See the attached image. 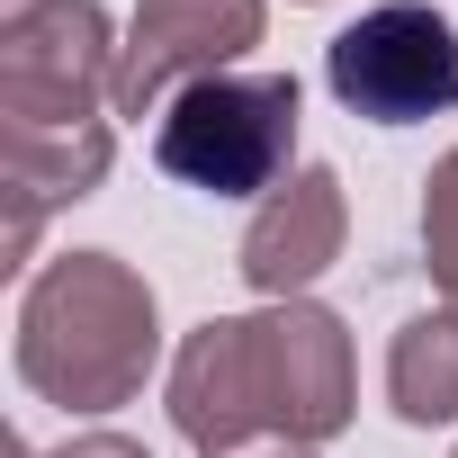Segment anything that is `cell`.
<instances>
[{
    "instance_id": "6da1fadb",
    "label": "cell",
    "mask_w": 458,
    "mask_h": 458,
    "mask_svg": "<svg viewBox=\"0 0 458 458\" xmlns=\"http://www.w3.org/2000/svg\"><path fill=\"white\" fill-rule=\"evenodd\" d=\"M351 404H360L351 333L315 297H288L261 315H216L171 360V422L198 458L234 449V440H315L324 449L351 422Z\"/></svg>"
},
{
    "instance_id": "7a4b0ae2",
    "label": "cell",
    "mask_w": 458,
    "mask_h": 458,
    "mask_svg": "<svg viewBox=\"0 0 458 458\" xmlns=\"http://www.w3.org/2000/svg\"><path fill=\"white\" fill-rule=\"evenodd\" d=\"M162 360V315L144 270L117 252H64L19 297V377L64 413H117Z\"/></svg>"
},
{
    "instance_id": "3957f363",
    "label": "cell",
    "mask_w": 458,
    "mask_h": 458,
    "mask_svg": "<svg viewBox=\"0 0 458 458\" xmlns=\"http://www.w3.org/2000/svg\"><path fill=\"white\" fill-rule=\"evenodd\" d=\"M153 162L207 198H270L297 162V81L288 72H207L189 81L162 126Z\"/></svg>"
},
{
    "instance_id": "277c9868",
    "label": "cell",
    "mask_w": 458,
    "mask_h": 458,
    "mask_svg": "<svg viewBox=\"0 0 458 458\" xmlns=\"http://www.w3.org/2000/svg\"><path fill=\"white\" fill-rule=\"evenodd\" d=\"M117 37L99 0H28L0 19V135H108Z\"/></svg>"
},
{
    "instance_id": "5b68a950",
    "label": "cell",
    "mask_w": 458,
    "mask_h": 458,
    "mask_svg": "<svg viewBox=\"0 0 458 458\" xmlns=\"http://www.w3.org/2000/svg\"><path fill=\"white\" fill-rule=\"evenodd\" d=\"M324 81L369 126H422L458 108V28L422 0H377L324 46Z\"/></svg>"
},
{
    "instance_id": "8992f818",
    "label": "cell",
    "mask_w": 458,
    "mask_h": 458,
    "mask_svg": "<svg viewBox=\"0 0 458 458\" xmlns=\"http://www.w3.org/2000/svg\"><path fill=\"white\" fill-rule=\"evenodd\" d=\"M261 46V0H135L117 55V117H162L189 81L234 72Z\"/></svg>"
},
{
    "instance_id": "52a82bcc",
    "label": "cell",
    "mask_w": 458,
    "mask_h": 458,
    "mask_svg": "<svg viewBox=\"0 0 458 458\" xmlns=\"http://www.w3.org/2000/svg\"><path fill=\"white\" fill-rule=\"evenodd\" d=\"M342 234H351L342 171L306 162V171H288V180L252 207V225H243V279H252L270 306H288V297H306V288L342 261Z\"/></svg>"
},
{
    "instance_id": "ba28073f",
    "label": "cell",
    "mask_w": 458,
    "mask_h": 458,
    "mask_svg": "<svg viewBox=\"0 0 458 458\" xmlns=\"http://www.w3.org/2000/svg\"><path fill=\"white\" fill-rule=\"evenodd\" d=\"M386 404H395L413 431L458 422V306L413 315V324L386 342Z\"/></svg>"
},
{
    "instance_id": "9c48e42d",
    "label": "cell",
    "mask_w": 458,
    "mask_h": 458,
    "mask_svg": "<svg viewBox=\"0 0 458 458\" xmlns=\"http://www.w3.org/2000/svg\"><path fill=\"white\" fill-rule=\"evenodd\" d=\"M422 261H431L440 297L458 306V153H440L422 180Z\"/></svg>"
},
{
    "instance_id": "30bf717a",
    "label": "cell",
    "mask_w": 458,
    "mask_h": 458,
    "mask_svg": "<svg viewBox=\"0 0 458 458\" xmlns=\"http://www.w3.org/2000/svg\"><path fill=\"white\" fill-rule=\"evenodd\" d=\"M46 458H153V449H135L126 431H81V440H64V449H46Z\"/></svg>"
},
{
    "instance_id": "8fae6325",
    "label": "cell",
    "mask_w": 458,
    "mask_h": 458,
    "mask_svg": "<svg viewBox=\"0 0 458 458\" xmlns=\"http://www.w3.org/2000/svg\"><path fill=\"white\" fill-rule=\"evenodd\" d=\"M207 458H315V440H234V449H207Z\"/></svg>"
},
{
    "instance_id": "7c38bea8",
    "label": "cell",
    "mask_w": 458,
    "mask_h": 458,
    "mask_svg": "<svg viewBox=\"0 0 458 458\" xmlns=\"http://www.w3.org/2000/svg\"><path fill=\"white\" fill-rule=\"evenodd\" d=\"M10 10H28V0H10Z\"/></svg>"
}]
</instances>
